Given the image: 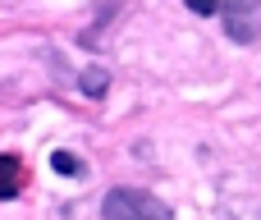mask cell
I'll list each match as a JSON object with an SVG mask.
<instances>
[{
	"instance_id": "4",
	"label": "cell",
	"mask_w": 261,
	"mask_h": 220,
	"mask_svg": "<svg viewBox=\"0 0 261 220\" xmlns=\"http://www.w3.org/2000/svg\"><path fill=\"white\" fill-rule=\"evenodd\" d=\"M50 165H55V175H83V161H78V156H69V152H55V156H50Z\"/></svg>"
},
{
	"instance_id": "3",
	"label": "cell",
	"mask_w": 261,
	"mask_h": 220,
	"mask_svg": "<svg viewBox=\"0 0 261 220\" xmlns=\"http://www.w3.org/2000/svg\"><path fill=\"white\" fill-rule=\"evenodd\" d=\"M78 87H83L87 96H101V92L110 87V74H106V69H83V78H78Z\"/></svg>"
},
{
	"instance_id": "5",
	"label": "cell",
	"mask_w": 261,
	"mask_h": 220,
	"mask_svg": "<svg viewBox=\"0 0 261 220\" xmlns=\"http://www.w3.org/2000/svg\"><path fill=\"white\" fill-rule=\"evenodd\" d=\"M261 0H225V14L229 18H239V14H248V9H257Z\"/></svg>"
},
{
	"instance_id": "2",
	"label": "cell",
	"mask_w": 261,
	"mask_h": 220,
	"mask_svg": "<svg viewBox=\"0 0 261 220\" xmlns=\"http://www.w3.org/2000/svg\"><path fill=\"white\" fill-rule=\"evenodd\" d=\"M18 193H23V161L14 152H5L0 156V202L18 198Z\"/></svg>"
},
{
	"instance_id": "6",
	"label": "cell",
	"mask_w": 261,
	"mask_h": 220,
	"mask_svg": "<svg viewBox=\"0 0 261 220\" xmlns=\"http://www.w3.org/2000/svg\"><path fill=\"white\" fill-rule=\"evenodd\" d=\"M188 9L193 14H216V9H225V0H188Z\"/></svg>"
},
{
	"instance_id": "1",
	"label": "cell",
	"mask_w": 261,
	"mask_h": 220,
	"mask_svg": "<svg viewBox=\"0 0 261 220\" xmlns=\"http://www.w3.org/2000/svg\"><path fill=\"white\" fill-rule=\"evenodd\" d=\"M101 220H174L170 207L156 198V193H142V188H110L106 202H101Z\"/></svg>"
}]
</instances>
